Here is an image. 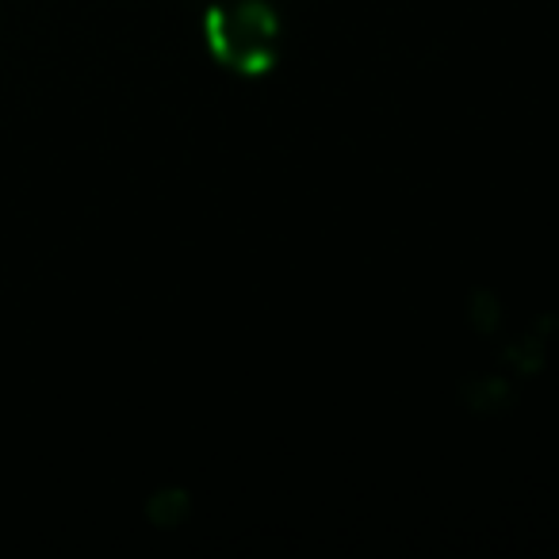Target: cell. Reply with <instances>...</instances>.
<instances>
[{
    "label": "cell",
    "instance_id": "obj_1",
    "mask_svg": "<svg viewBox=\"0 0 559 559\" xmlns=\"http://www.w3.org/2000/svg\"><path fill=\"white\" fill-rule=\"evenodd\" d=\"M207 43L230 70L264 73L276 62L280 24L264 0H218L207 12Z\"/></svg>",
    "mask_w": 559,
    "mask_h": 559
}]
</instances>
